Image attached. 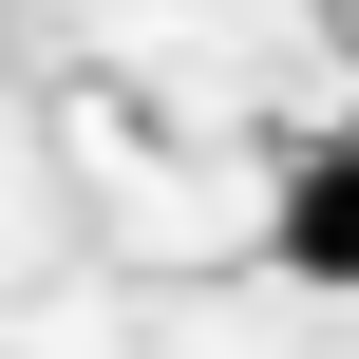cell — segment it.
Here are the masks:
<instances>
[{
  "instance_id": "cell-1",
  "label": "cell",
  "mask_w": 359,
  "mask_h": 359,
  "mask_svg": "<svg viewBox=\"0 0 359 359\" xmlns=\"http://www.w3.org/2000/svg\"><path fill=\"white\" fill-rule=\"evenodd\" d=\"M284 265H303V284H359V133L284 170Z\"/></svg>"
}]
</instances>
